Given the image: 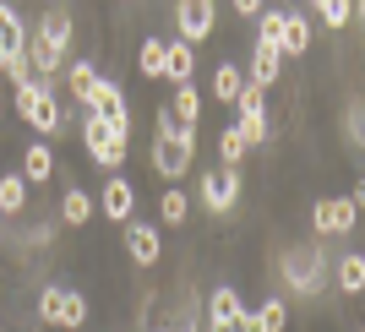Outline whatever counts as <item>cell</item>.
Masks as SVG:
<instances>
[{
    "label": "cell",
    "mask_w": 365,
    "mask_h": 332,
    "mask_svg": "<svg viewBox=\"0 0 365 332\" xmlns=\"http://www.w3.org/2000/svg\"><path fill=\"white\" fill-rule=\"evenodd\" d=\"M125 256L137 261V267H153V261L164 256V234H158V224H125Z\"/></svg>",
    "instance_id": "7c38bea8"
},
{
    "label": "cell",
    "mask_w": 365,
    "mask_h": 332,
    "mask_svg": "<svg viewBox=\"0 0 365 332\" xmlns=\"http://www.w3.org/2000/svg\"><path fill=\"white\" fill-rule=\"evenodd\" d=\"M278 33H284V11L267 6V11L257 16V49H278Z\"/></svg>",
    "instance_id": "484cf974"
},
{
    "label": "cell",
    "mask_w": 365,
    "mask_h": 332,
    "mask_svg": "<svg viewBox=\"0 0 365 332\" xmlns=\"http://www.w3.org/2000/svg\"><path fill=\"white\" fill-rule=\"evenodd\" d=\"M338 289H344V294H360L365 289V256H344L338 261Z\"/></svg>",
    "instance_id": "83f0119b"
},
{
    "label": "cell",
    "mask_w": 365,
    "mask_h": 332,
    "mask_svg": "<svg viewBox=\"0 0 365 332\" xmlns=\"http://www.w3.org/2000/svg\"><path fill=\"white\" fill-rule=\"evenodd\" d=\"M0 44H6V55H28V28L11 6H0Z\"/></svg>",
    "instance_id": "ac0fdd59"
},
{
    "label": "cell",
    "mask_w": 365,
    "mask_h": 332,
    "mask_svg": "<svg viewBox=\"0 0 365 332\" xmlns=\"http://www.w3.org/2000/svg\"><path fill=\"white\" fill-rule=\"evenodd\" d=\"M93 212H98V202H93L82 185H71V191L61 197V218H66V224H88Z\"/></svg>",
    "instance_id": "ffe728a7"
},
{
    "label": "cell",
    "mask_w": 365,
    "mask_h": 332,
    "mask_svg": "<svg viewBox=\"0 0 365 332\" xmlns=\"http://www.w3.org/2000/svg\"><path fill=\"white\" fill-rule=\"evenodd\" d=\"M0 66H6V44H0Z\"/></svg>",
    "instance_id": "e575fe53"
},
{
    "label": "cell",
    "mask_w": 365,
    "mask_h": 332,
    "mask_svg": "<svg viewBox=\"0 0 365 332\" xmlns=\"http://www.w3.org/2000/svg\"><path fill=\"white\" fill-rule=\"evenodd\" d=\"M125 142H131V136H120L109 120H93V115H82V147L93 152V164L115 169V164L125 158Z\"/></svg>",
    "instance_id": "8992f818"
},
{
    "label": "cell",
    "mask_w": 365,
    "mask_h": 332,
    "mask_svg": "<svg viewBox=\"0 0 365 332\" xmlns=\"http://www.w3.org/2000/svg\"><path fill=\"white\" fill-rule=\"evenodd\" d=\"M33 38H38V44H44L55 61H66V55H71V38H76L71 11H66V6H49V11L38 16V33H33Z\"/></svg>",
    "instance_id": "30bf717a"
},
{
    "label": "cell",
    "mask_w": 365,
    "mask_h": 332,
    "mask_svg": "<svg viewBox=\"0 0 365 332\" xmlns=\"http://www.w3.org/2000/svg\"><path fill=\"white\" fill-rule=\"evenodd\" d=\"M191 71H197V49L180 44V38H164V76L175 82V88H185Z\"/></svg>",
    "instance_id": "9a60e30c"
},
{
    "label": "cell",
    "mask_w": 365,
    "mask_h": 332,
    "mask_svg": "<svg viewBox=\"0 0 365 332\" xmlns=\"http://www.w3.org/2000/svg\"><path fill=\"white\" fill-rule=\"evenodd\" d=\"M93 82H98V71H93L88 61H71V66H66V88L76 93V104H82V98L93 93Z\"/></svg>",
    "instance_id": "4316f807"
},
{
    "label": "cell",
    "mask_w": 365,
    "mask_h": 332,
    "mask_svg": "<svg viewBox=\"0 0 365 332\" xmlns=\"http://www.w3.org/2000/svg\"><path fill=\"white\" fill-rule=\"evenodd\" d=\"M317 16L327 22V28H344V22H354V16H360V6H344V0H317Z\"/></svg>",
    "instance_id": "f1b7e54d"
},
{
    "label": "cell",
    "mask_w": 365,
    "mask_h": 332,
    "mask_svg": "<svg viewBox=\"0 0 365 332\" xmlns=\"http://www.w3.org/2000/svg\"><path fill=\"white\" fill-rule=\"evenodd\" d=\"M164 332H197V327H191V321H175V327H164Z\"/></svg>",
    "instance_id": "d6a6232c"
},
{
    "label": "cell",
    "mask_w": 365,
    "mask_h": 332,
    "mask_svg": "<svg viewBox=\"0 0 365 332\" xmlns=\"http://www.w3.org/2000/svg\"><path fill=\"white\" fill-rule=\"evenodd\" d=\"M197 197H202V207L207 212H229L235 202H240V169H207L202 175V185H197Z\"/></svg>",
    "instance_id": "9c48e42d"
},
{
    "label": "cell",
    "mask_w": 365,
    "mask_h": 332,
    "mask_svg": "<svg viewBox=\"0 0 365 332\" xmlns=\"http://www.w3.org/2000/svg\"><path fill=\"white\" fill-rule=\"evenodd\" d=\"M218 152H224V169H240V158H245V152H251V147H245V142H240V131L229 125V131L218 136Z\"/></svg>",
    "instance_id": "f546056e"
},
{
    "label": "cell",
    "mask_w": 365,
    "mask_h": 332,
    "mask_svg": "<svg viewBox=\"0 0 365 332\" xmlns=\"http://www.w3.org/2000/svg\"><path fill=\"white\" fill-rule=\"evenodd\" d=\"M207 316H213L218 327H240V316H245L240 294H235V289H213V305H207Z\"/></svg>",
    "instance_id": "e0dca14e"
},
{
    "label": "cell",
    "mask_w": 365,
    "mask_h": 332,
    "mask_svg": "<svg viewBox=\"0 0 365 332\" xmlns=\"http://www.w3.org/2000/svg\"><path fill=\"white\" fill-rule=\"evenodd\" d=\"M38 321H44V327H82V321H88L82 289H66V284L38 289Z\"/></svg>",
    "instance_id": "3957f363"
},
{
    "label": "cell",
    "mask_w": 365,
    "mask_h": 332,
    "mask_svg": "<svg viewBox=\"0 0 365 332\" xmlns=\"http://www.w3.org/2000/svg\"><path fill=\"white\" fill-rule=\"evenodd\" d=\"M28 207V180L22 175H0V212H22Z\"/></svg>",
    "instance_id": "cb8c5ba5"
},
{
    "label": "cell",
    "mask_w": 365,
    "mask_h": 332,
    "mask_svg": "<svg viewBox=\"0 0 365 332\" xmlns=\"http://www.w3.org/2000/svg\"><path fill=\"white\" fill-rule=\"evenodd\" d=\"M137 71L142 76H164V38H142V49H137Z\"/></svg>",
    "instance_id": "d4e9b609"
},
{
    "label": "cell",
    "mask_w": 365,
    "mask_h": 332,
    "mask_svg": "<svg viewBox=\"0 0 365 332\" xmlns=\"http://www.w3.org/2000/svg\"><path fill=\"white\" fill-rule=\"evenodd\" d=\"M235 109H240V120H235L240 142H245V147H262V142H267V131H273V125H267V93L245 82L240 98H235Z\"/></svg>",
    "instance_id": "5b68a950"
},
{
    "label": "cell",
    "mask_w": 365,
    "mask_h": 332,
    "mask_svg": "<svg viewBox=\"0 0 365 332\" xmlns=\"http://www.w3.org/2000/svg\"><path fill=\"white\" fill-rule=\"evenodd\" d=\"M185 212H191V197H185V191H175V185H169L164 197H158V218H164L169 229H180V224H185Z\"/></svg>",
    "instance_id": "603a6c76"
},
{
    "label": "cell",
    "mask_w": 365,
    "mask_h": 332,
    "mask_svg": "<svg viewBox=\"0 0 365 332\" xmlns=\"http://www.w3.org/2000/svg\"><path fill=\"white\" fill-rule=\"evenodd\" d=\"M251 321H257V332H284L289 327V305L284 300H262V311H251Z\"/></svg>",
    "instance_id": "7402d4cb"
},
{
    "label": "cell",
    "mask_w": 365,
    "mask_h": 332,
    "mask_svg": "<svg viewBox=\"0 0 365 332\" xmlns=\"http://www.w3.org/2000/svg\"><path fill=\"white\" fill-rule=\"evenodd\" d=\"M207 332H235V327H218V321H207Z\"/></svg>",
    "instance_id": "836d02e7"
},
{
    "label": "cell",
    "mask_w": 365,
    "mask_h": 332,
    "mask_svg": "<svg viewBox=\"0 0 365 332\" xmlns=\"http://www.w3.org/2000/svg\"><path fill=\"white\" fill-rule=\"evenodd\" d=\"M175 28H180V44L197 49L202 38H213V28H218V6H213V0H180Z\"/></svg>",
    "instance_id": "52a82bcc"
},
{
    "label": "cell",
    "mask_w": 365,
    "mask_h": 332,
    "mask_svg": "<svg viewBox=\"0 0 365 332\" xmlns=\"http://www.w3.org/2000/svg\"><path fill=\"white\" fill-rule=\"evenodd\" d=\"M169 115H175V125H197V115H202V93L185 82V88H175V104H164Z\"/></svg>",
    "instance_id": "d6986e66"
},
{
    "label": "cell",
    "mask_w": 365,
    "mask_h": 332,
    "mask_svg": "<svg viewBox=\"0 0 365 332\" xmlns=\"http://www.w3.org/2000/svg\"><path fill=\"white\" fill-rule=\"evenodd\" d=\"M16 115H22L38 136H61L66 131V115H61V104H55V93L38 88V82H22V88H16Z\"/></svg>",
    "instance_id": "7a4b0ae2"
},
{
    "label": "cell",
    "mask_w": 365,
    "mask_h": 332,
    "mask_svg": "<svg viewBox=\"0 0 365 332\" xmlns=\"http://www.w3.org/2000/svg\"><path fill=\"white\" fill-rule=\"evenodd\" d=\"M82 115H93V120H109L120 136H131V109H125V93L109 82V76H98L93 82V93L82 98Z\"/></svg>",
    "instance_id": "277c9868"
},
{
    "label": "cell",
    "mask_w": 365,
    "mask_h": 332,
    "mask_svg": "<svg viewBox=\"0 0 365 332\" xmlns=\"http://www.w3.org/2000/svg\"><path fill=\"white\" fill-rule=\"evenodd\" d=\"M93 202H98V212H104L109 224H131V212H137V191H131V180H120V175H109V185Z\"/></svg>",
    "instance_id": "8fae6325"
},
{
    "label": "cell",
    "mask_w": 365,
    "mask_h": 332,
    "mask_svg": "<svg viewBox=\"0 0 365 332\" xmlns=\"http://www.w3.org/2000/svg\"><path fill=\"white\" fill-rule=\"evenodd\" d=\"M311 38H317L311 16H305V11H284V33H278V61H284V55H305V49H311Z\"/></svg>",
    "instance_id": "5bb4252c"
},
{
    "label": "cell",
    "mask_w": 365,
    "mask_h": 332,
    "mask_svg": "<svg viewBox=\"0 0 365 332\" xmlns=\"http://www.w3.org/2000/svg\"><path fill=\"white\" fill-rule=\"evenodd\" d=\"M49 175H55V152H49L44 142H33V147L22 152V180H28V185H44Z\"/></svg>",
    "instance_id": "2e32d148"
},
{
    "label": "cell",
    "mask_w": 365,
    "mask_h": 332,
    "mask_svg": "<svg viewBox=\"0 0 365 332\" xmlns=\"http://www.w3.org/2000/svg\"><path fill=\"white\" fill-rule=\"evenodd\" d=\"M235 11H240V16H245V22H257V16H262V11H267V6H257V0H235Z\"/></svg>",
    "instance_id": "4dcf8cb0"
},
{
    "label": "cell",
    "mask_w": 365,
    "mask_h": 332,
    "mask_svg": "<svg viewBox=\"0 0 365 332\" xmlns=\"http://www.w3.org/2000/svg\"><path fill=\"white\" fill-rule=\"evenodd\" d=\"M344 125H349V136H354V142L365 136V125H360V104H349V120H344Z\"/></svg>",
    "instance_id": "1f68e13d"
},
{
    "label": "cell",
    "mask_w": 365,
    "mask_h": 332,
    "mask_svg": "<svg viewBox=\"0 0 365 332\" xmlns=\"http://www.w3.org/2000/svg\"><path fill=\"white\" fill-rule=\"evenodd\" d=\"M240 88H245V71H240V66H218V71H213V98H218V104H235Z\"/></svg>",
    "instance_id": "44dd1931"
},
{
    "label": "cell",
    "mask_w": 365,
    "mask_h": 332,
    "mask_svg": "<svg viewBox=\"0 0 365 332\" xmlns=\"http://www.w3.org/2000/svg\"><path fill=\"white\" fill-rule=\"evenodd\" d=\"M354 218H360V202H354V197H322L317 207H311L317 234H349Z\"/></svg>",
    "instance_id": "ba28073f"
},
{
    "label": "cell",
    "mask_w": 365,
    "mask_h": 332,
    "mask_svg": "<svg viewBox=\"0 0 365 332\" xmlns=\"http://www.w3.org/2000/svg\"><path fill=\"white\" fill-rule=\"evenodd\" d=\"M317 267H322V251H317V245H305V251H289V256H284V278H289V289L311 294V289H317Z\"/></svg>",
    "instance_id": "4fadbf2b"
},
{
    "label": "cell",
    "mask_w": 365,
    "mask_h": 332,
    "mask_svg": "<svg viewBox=\"0 0 365 332\" xmlns=\"http://www.w3.org/2000/svg\"><path fill=\"white\" fill-rule=\"evenodd\" d=\"M148 164L158 169L169 185L180 180V175H191V164H197V125H180L175 136H153Z\"/></svg>",
    "instance_id": "6da1fadb"
}]
</instances>
